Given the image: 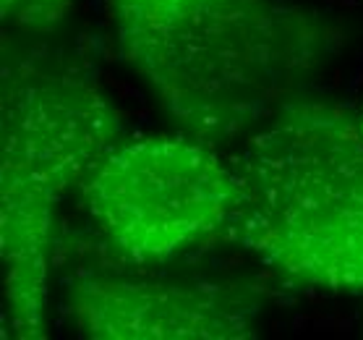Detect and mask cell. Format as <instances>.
Here are the masks:
<instances>
[{
	"instance_id": "5b68a950",
	"label": "cell",
	"mask_w": 363,
	"mask_h": 340,
	"mask_svg": "<svg viewBox=\"0 0 363 340\" xmlns=\"http://www.w3.org/2000/svg\"><path fill=\"white\" fill-rule=\"evenodd\" d=\"M66 314L91 340H246L254 309L217 283L76 278L63 290Z\"/></svg>"
},
{
	"instance_id": "6da1fadb",
	"label": "cell",
	"mask_w": 363,
	"mask_h": 340,
	"mask_svg": "<svg viewBox=\"0 0 363 340\" xmlns=\"http://www.w3.org/2000/svg\"><path fill=\"white\" fill-rule=\"evenodd\" d=\"M118 50L186 133L248 136L324 53L314 16L277 0H113Z\"/></svg>"
},
{
	"instance_id": "277c9868",
	"label": "cell",
	"mask_w": 363,
	"mask_h": 340,
	"mask_svg": "<svg viewBox=\"0 0 363 340\" xmlns=\"http://www.w3.org/2000/svg\"><path fill=\"white\" fill-rule=\"evenodd\" d=\"M86 215L133 265H162L228 236L240 204L235 160L194 133L121 141L79 189Z\"/></svg>"
},
{
	"instance_id": "7a4b0ae2",
	"label": "cell",
	"mask_w": 363,
	"mask_h": 340,
	"mask_svg": "<svg viewBox=\"0 0 363 340\" xmlns=\"http://www.w3.org/2000/svg\"><path fill=\"white\" fill-rule=\"evenodd\" d=\"M240 204L225 238L303 288L363 296V121L288 100L235 158Z\"/></svg>"
},
{
	"instance_id": "8992f818",
	"label": "cell",
	"mask_w": 363,
	"mask_h": 340,
	"mask_svg": "<svg viewBox=\"0 0 363 340\" xmlns=\"http://www.w3.org/2000/svg\"><path fill=\"white\" fill-rule=\"evenodd\" d=\"M76 0H0L3 18L26 32H50L68 16Z\"/></svg>"
},
{
	"instance_id": "3957f363",
	"label": "cell",
	"mask_w": 363,
	"mask_h": 340,
	"mask_svg": "<svg viewBox=\"0 0 363 340\" xmlns=\"http://www.w3.org/2000/svg\"><path fill=\"white\" fill-rule=\"evenodd\" d=\"M123 141V121L99 84L71 63L16 60L3 74L0 259L6 330L48 338L55 215Z\"/></svg>"
}]
</instances>
